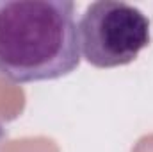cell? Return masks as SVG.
I'll return each instance as SVG.
<instances>
[{"mask_svg": "<svg viewBox=\"0 0 153 152\" xmlns=\"http://www.w3.org/2000/svg\"><path fill=\"white\" fill-rule=\"evenodd\" d=\"M7 138V132H5V129H4V125L0 123V147H2V143H4V140Z\"/></svg>", "mask_w": 153, "mask_h": 152, "instance_id": "obj_3", "label": "cell"}, {"mask_svg": "<svg viewBox=\"0 0 153 152\" xmlns=\"http://www.w3.org/2000/svg\"><path fill=\"white\" fill-rule=\"evenodd\" d=\"M80 65L75 4L0 0V75L13 82L55 81Z\"/></svg>", "mask_w": 153, "mask_h": 152, "instance_id": "obj_1", "label": "cell"}, {"mask_svg": "<svg viewBox=\"0 0 153 152\" xmlns=\"http://www.w3.org/2000/svg\"><path fill=\"white\" fill-rule=\"evenodd\" d=\"M78 39L80 52L89 65L125 66L150 45V20L126 2H93L78 22Z\"/></svg>", "mask_w": 153, "mask_h": 152, "instance_id": "obj_2", "label": "cell"}]
</instances>
